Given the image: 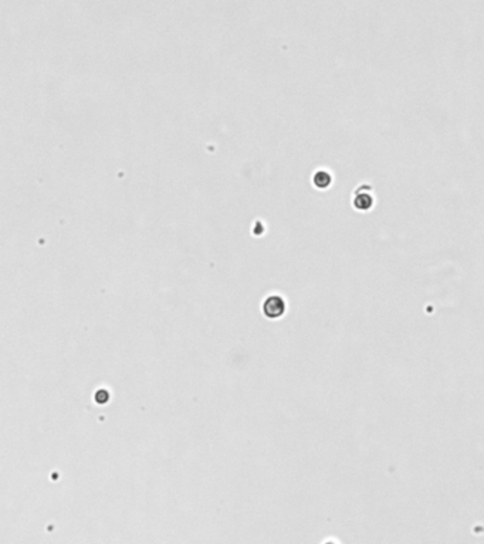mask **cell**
<instances>
[{
	"label": "cell",
	"mask_w": 484,
	"mask_h": 544,
	"mask_svg": "<svg viewBox=\"0 0 484 544\" xmlns=\"http://www.w3.org/2000/svg\"><path fill=\"white\" fill-rule=\"evenodd\" d=\"M287 310V302L280 293H271L269 295L263 305H261V312L267 319L276 320L280 319L282 315H285Z\"/></svg>",
	"instance_id": "1"
},
{
	"label": "cell",
	"mask_w": 484,
	"mask_h": 544,
	"mask_svg": "<svg viewBox=\"0 0 484 544\" xmlns=\"http://www.w3.org/2000/svg\"><path fill=\"white\" fill-rule=\"evenodd\" d=\"M312 182H314V185L318 187V189H327V187L332 183V176L330 174V172L321 169V170L315 172L314 177H312Z\"/></svg>",
	"instance_id": "3"
},
{
	"label": "cell",
	"mask_w": 484,
	"mask_h": 544,
	"mask_svg": "<svg viewBox=\"0 0 484 544\" xmlns=\"http://www.w3.org/2000/svg\"><path fill=\"white\" fill-rule=\"evenodd\" d=\"M374 206V197L369 191H361V189L354 196V207L357 210L366 212Z\"/></svg>",
	"instance_id": "2"
},
{
	"label": "cell",
	"mask_w": 484,
	"mask_h": 544,
	"mask_svg": "<svg viewBox=\"0 0 484 544\" xmlns=\"http://www.w3.org/2000/svg\"><path fill=\"white\" fill-rule=\"evenodd\" d=\"M94 398L98 404H105L108 400H109V393H108L107 390H101L100 388L94 394Z\"/></svg>",
	"instance_id": "4"
}]
</instances>
